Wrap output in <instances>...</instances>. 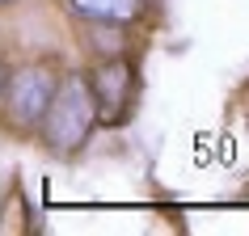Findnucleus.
I'll use <instances>...</instances> for the list:
<instances>
[{"mask_svg": "<svg viewBox=\"0 0 249 236\" xmlns=\"http://www.w3.org/2000/svg\"><path fill=\"white\" fill-rule=\"evenodd\" d=\"M97 131H102V127H97V105H93L89 84H85V72L68 67L64 80H59V89H55L51 101H47V114H42L34 139H38V148L47 156L76 160L80 152L93 144Z\"/></svg>", "mask_w": 249, "mask_h": 236, "instance_id": "1", "label": "nucleus"}, {"mask_svg": "<svg viewBox=\"0 0 249 236\" xmlns=\"http://www.w3.org/2000/svg\"><path fill=\"white\" fill-rule=\"evenodd\" d=\"M68 64L59 55H34L17 67H4L0 80V127L13 139H34L51 93L59 89Z\"/></svg>", "mask_w": 249, "mask_h": 236, "instance_id": "2", "label": "nucleus"}, {"mask_svg": "<svg viewBox=\"0 0 249 236\" xmlns=\"http://www.w3.org/2000/svg\"><path fill=\"white\" fill-rule=\"evenodd\" d=\"M80 72H85V84L93 93V105H97V127H106V131L127 127L135 101H140V67H135V59L110 55V59H93Z\"/></svg>", "mask_w": 249, "mask_h": 236, "instance_id": "3", "label": "nucleus"}, {"mask_svg": "<svg viewBox=\"0 0 249 236\" xmlns=\"http://www.w3.org/2000/svg\"><path fill=\"white\" fill-rule=\"evenodd\" d=\"M76 21H97V26H140L152 9V0H68Z\"/></svg>", "mask_w": 249, "mask_h": 236, "instance_id": "4", "label": "nucleus"}, {"mask_svg": "<svg viewBox=\"0 0 249 236\" xmlns=\"http://www.w3.org/2000/svg\"><path fill=\"white\" fill-rule=\"evenodd\" d=\"M80 42H89L85 51L93 59H110V55H127L131 30L127 26H97V21H80Z\"/></svg>", "mask_w": 249, "mask_h": 236, "instance_id": "5", "label": "nucleus"}, {"mask_svg": "<svg viewBox=\"0 0 249 236\" xmlns=\"http://www.w3.org/2000/svg\"><path fill=\"white\" fill-rule=\"evenodd\" d=\"M0 80H4V51H0Z\"/></svg>", "mask_w": 249, "mask_h": 236, "instance_id": "6", "label": "nucleus"}, {"mask_svg": "<svg viewBox=\"0 0 249 236\" xmlns=\"http://www.w3.org/2000/svg\"><path fill=\"white\" fill-rule=\"evenodd\" d=\"M0 4H9V0H0Z\"/></svg>", "mask_w": 249, "mask_h": 236, "instance_id": "7", "label": "nucleus"}]
</instances>
